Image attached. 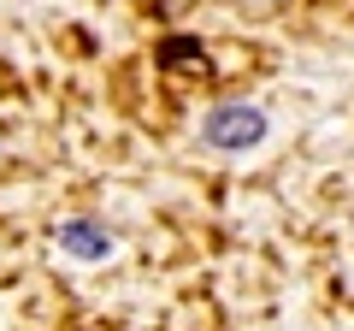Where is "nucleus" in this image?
<instances>
[{
  "mask_svg": "<svg viewBox=\"0 0 354 331\" xmlns=\"http://www.w3.org/2000/svg\"><path fill=\"white\" fill-rule=\"evenodd\" d=\"M266 136V113L254 101H225L201 118V142L207 148H254Z\"/></svg>",
  "mask_w": 354,
  "mask_h": 331,
  "instance_id": "f257e3e1",
  "label": "nucleus"
},
{
  "mask_svg": "<svg viewBox=\"0 0 354 331\" xmlns=\"http://www.w3.org/2000/svg\"><path fill=\"white\" fill-rule=\"evenodd\" d=\"M59 249H71L77 260H101V255H113V231H101L95 219H65Z\"/></svg>",
  "mask_w": 354,
  "mask_h": 331,
  "instance_id": "f03ea898",
  "label": "nucleus"
}]
</instances>
